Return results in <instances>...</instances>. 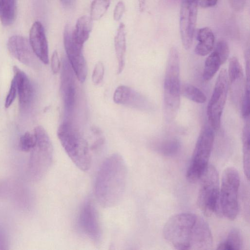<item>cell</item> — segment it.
<instances>
[{"label":"cell","instance_id":"obj_1","mask_svg":"<svg viewBox=\"0 0 250 250\" xmlns=\"http://www.w3.org/2000/svg\"><path fill=\"white\" fill-rule=\"evenodd\" d=\"M163 232L166 241L178 250H209L213 245L208 225L193 213L181 212L171 216Z\"/></svg>","mask_w":250,"mask_h":250},{"label":"cell","instance_id":"obj_2","mask_svg":"<svg viewBox=\"0 0 250 250\" xmlns=\"http://www.w3.org/2000/svg\"><path fill=\"white\" fill-rule=\"evenodd\" d=\"M127 168L123 157L113 154L102 163L98 171L94 186L95 198L104 208L115 206L125 191Z\"/></svg>","mask_w":250,"mask_h":250},{"label":"cell","instance_id":"obj_3","mask_svg":"<svg viewBox=\"0 0 250 250\" xmlns=\"http://www.w3.org/2000/svg\"><path fill=\"white\" fill-rule=\"evenodd\" d=\"M57 135L67 155L83 171L91 168L104 143L101 132L88 139L75 127L72 121L63 120L58 129Z\"/></svg>","mask_w":250,"mask_h":250},{"label":"cell","instance_id":"obj_4","mask_svg":"<svg viewBox=\"0 0 250 250\" xmlns=\"http://www.w3.org/2000/svg\"><path fill=\"white\" fill-rule=\"evenodd\" d=\"M180 70L179 52L173 46L168 53L164 82V115L167 122L175 119L180 107Z\"/></svg>","mask_w":250,"mask_h":250},{"label":"cell","instance_id":"obj_5","mask_svg":"<svg viewBox=\"0 0 250 250\" xmlns=\"http://www.w3.org/2000/svg\"><path fill=\"white\" fill-rule=\"evenodd\" d=\"M35 143L31 151L28 168L33 180L42 179L50 167L53 157L52 143L46 130L42 126L34 130Z\"/></svg>","mask_w":250,"mask_h":250},{"label":"cell","instance_id":"obj_6","mask_svg":"<svg viewBox=\"0 0 250 250\" xmlns=\"http://www.w3.org/2000/svg\"><path fill=\"white\" fill-rule=\"evenodd\" d=\"M197 205L207 215L212 213L220 215L219 208L220 186L216 168L208 165L200 177Z\"/></svg>","mask_w":250,"mask_h":250},{"label":"cell","instance_id":"obj_7","mask_svg":"<svg viewBox=\"0 0 250 250\" xmlns=\"http://www.w3.org/2000/svg\"><path fill=\"white\" fill-rule=\"evenodd\" d=\"M214 130L210 125L204 127L199 134L186 173L188 181H198L208 166L214 141Z\"/></svg>","mask_w":250,"mask_h":250},{"label":"cell","instance_id":"obj_8","mask_svg":"<svg viewBox=\"0 0 250 250\" xmlns=\"http://www.w3.org/2000/svg\"><path fill=\"white\" fill-rule=\"evenodd\" d=\"M219 191L220 215L234 220L238 212V191L240 176L237 169L228 167L223 171Z\"/></svg>","mask_w":250,"mask_h":250},{"label":"cell","instance_id":"obj_9","mask_svg":"<svg viewBox=\"0 0 250 250\" xmlns=\"http://www.w3.org/2000/svg\"><path fill=\"white\" fill-rule=\"evenodd\" d=\"M228 88V73L226 69H222L216 79L207 109V114L209 125L214 131L218 130L220 127L221 117L227 100Z\"/></svg>","mask_w":250,"mask_h":250},{"label":"cell","instance_id":"obj_10","mask_svg":"<svg viewBox=\"0 0 250 250\" xmlns=\"http://www.w3.org/2000/svg\"><path fill=\"white\" fill-rule=\"evenodd\" d=\"M78 225L81 231L95 243L102 239V229L98 211L94 201L88 198L83 203L78 217Z\"/></svg>","mask_w":250,"mask_h":250},{"label":"cell","instance_id":"obj_11","mask_svg":"<svg viewBox=\"0 0 250 250\" xmlns=\"http://www.w3.org/2000/svg\"><path fill=\"white\" fill-rule=\"evenodd\" d=\"M73 29L68 24L64 28L63 42L67 60L78 80L81 83L85 81L87 67L83 53V45L77 43L73 38Z\"/></svg>","mask_w":250,"mask_h":250},{"label":"cell","instance_id":"obj_12","mask_svg":"<svg viewBox=\"0 0 250 250\" xmlns=\"http://www.w3.org/2000/svg\"><path fill=\"white\" fill-rule=\"evenodd\" d=\"M61 92L64 107V120L72 121L76 105V86L74 72L66 58L62 60Z\"/></svg>","mask_w":250,"mask_h":250},{"label":"cell","instance_id":"obj_13","mask_svg":"<svg viewBox=\"0 0 250 250\" xmlns=\"http://www.w3.org/2000/svg\"><path fill=\"white\" fill-rule=\"evenodd\" d=\"M197 0H182L180 12V32L184 47L189 49L192 43L197 17Z\"/></svg>","mask_w":250,"mask_h":250},{"label":"cell","instance_id":"obj_14","mask_svg":"<svg viewBox=\"0 0 250 250\" xmlns=\"http://www.w3.org/2000/svg\"><path fill=\"white\" fill-rule=\"evenodd\" d=\"M7 48L11 55L22 63L32 68L36 66L38 58L25 37L11 36L7 42Z\"/></svg>","mask_w":250,"mask_h":250},{"label":"cell","instance_id":"obj_15","mask_svg":"<svg viewBox=\"0 0 250 250\" xmlns=\"http://www.w3.org/2000/svg\"><path fill=\"white\" fill-rule=\"evenodd\" d=\"M228 76L232 102L235 106L240 107L246 87V81L242 66L236 57L230 59Z\"/></svg>","mask_w":250,"mask_h":250},{"label":"cell","instance_id":"obj_16","mask_svg":"<svg viewBox=\"0 0 250 250\" xmlns=\"http://www.w3.org/2000/svg\"><path fill=\"white\" fill-rule=\"evenodd\" d=\"M113 100L116 104L141 110H147L150 107V104L145 97L125 85L119 86L116 89Z\"/></svg>","mask_w":250,"mask_h":250},{"label":"cell","instance_id":"obj_17","mask_svg":"<svg viewBox=\"0 0 250 250\" xmlns=\"http://www.w3.org/2000/svg\"><path fill=\"white\" fill-rule=\"evenodd\" d=\"M31 46L37 58L43 63L49 62L48 47L44 27L39 21H35L29 31Z\"/></svg>","mask_w":250,"mask_h":250},{"label":"cell","instance_id":"obj_18","mask_svg":"<svg viewBox=\"0 0 250 250\" xmlns=\"http://www.w3.org/2000/svg\"><path fill=\"white\" fill-rule=\"evenodd\" d=\"M13 72L20 108L27 109L30 106L34 97L33 85L26 74L17 66H14Z\"/></svg>","mask_w":250,"mask_h":250},{"label":"cell","instance_id":"obj_19","mask_svg":"<svg viewBox=\"0 0 250 250\" xmlns=\"http://www.w3.org/2000/svg\"><path fill=\"white\" fill-rule=\"evenodd\" d=\"M198 43L195 48V53L201 56L208 54L214 47L215 38L212 30L208 27L198 30L197 34Z\"/></svg>","mask_w":250,"mask_h":250},{"label":"cell","instance_id":"obj_20","mask_svg":"<svg viewBox=\"0 0 250 250\" xmlns=\"http://www.w3.org/2000/svg\"><path fill=\"white\" fill-rule=\"evenodd\" d=\"M114 46L118 62L117 73L119 74L123 71L125 67L126 51L125 26L122 23L118 28L114 39Z\"/></svg>","mask_w":250,"mask_h":250},{"label":"cell","instance_id":"obj_21","mask_svg":"<svg viewBox=\"0 0 250 250\" xmlns=\"http://www.w3.org/2000/svg\"><path fill=\"white\" fill-rule=\"evenodd\" d=\"M92 20L90 17L83 16L78 19L72 35L74 41L83 45L88 40L92 30Z\"/></svg>","mask_w":250,"mask_h":250},{"label":"cell","instance_id":"obj_22","mask_svg":"<svg viewBox=\"0 0 250 250\" xmlns=\"http://www.w3.org/2000/svg\"><path fill=\"white\" fill-rule=\"evenodd\" d=\"M16 14V0H0V21L8 26L15 21Z\"/></svg>","mask_w":250,"mask_h":250},{"label":"cell","instance_id":"obj_23","mask_svg":"<svg viewBox=\"0 0 250 250\" xmlns=\"http://www.w3.org/2000/svg\"><path fill=\"white\" fill-rule=\"evenodd\" d=\"M243 245V238L240 231L236 228L231 229L224 240L217 246L219 250H241Z\"/></svg>","mask_w":250,"mask_h":250},{"label":"cell","instance_id":"obj_24","mask_svg":"<svg viewBox=\"0 0 250 250\" xmlns=\"http://www.w3.org/2000/svg\"><path fill=\"white\" fill-rule=\"evenodd\" d=\"M242 131V149L243 160L244 173L249 180L250 177V121L249 119L245 120Z\"/></svg>","mask_w":250,"mask_h":250},{"label":"cell","instance_id":"obj_25","mask_svg":"<svg viewBox=\"0 0 250 250\" xmlns=\"http://www.w3.org/2000/svg\"><path fill=\"white\" fill-rule=\"evenodd\" d=\"M223 64L224 63L220 56L213 50L205 61L203 73L204 79L206 81L211 79Z\"/></svg>","mask_w":250,"mask_h":250},{"label":"cell","instance_id":"obj_26","mask_svg":"<svg viewBox=\"0 0 250 250\" xmlns=\"http://www.w3.org/2000/svg\"><path fill=\"white\" fill-rule=\"evenodd\" d=\"M157 151L167 156H171L178 153L180 148V143L175 138L167 139L155 145Z\"/></svg>","mask_w":250,"mask_h":250},{"label":"cell","instance_id":"obj_27","mask_svg":"<svg viewBox=\"0 0 250 250\" xmlns=\"http://www.w3.org/2000/svg\"><path fill=\"white\" fill-rule=\"evenodd\" d=\"M181 94L187 99L198 104L204 103L207 100L205 94L200 89L188 83L181 85Z\"/></svg>","mask_w":250,"mask_h":250},{"label":"cell","instance_id":"obj_28","mask_svg":"<svg viewBox=\"0 0 250 250\" xmlns=\"http://www.w3.org/2000/svg\"><path fill=\"white\" fill-rule=\"evenodd\" d=\"M110 0H94L90 7V18L92 20L100 19L108 9Z\"/></svg>","mask_w":250,"mask_h":250},{"label":"cell","instance_id":"obj_29","mask_svg":"<svg viewBox=\"0 0 250 250\" xmlns=\"http://www.w3.org/2000/svg\"><path fill=\"white\" fill-rule=\"evenodd\" d=\"M240 108L243 118L245 120L249 119L250 113L249 83H246V87L241 100Z\"/></svg>","mask_w":250,"mask_h":250},{"label":"cell","instance_id":"obj_30","mask_svg":"<svg viewBox=\"0 0 250 250\" xmlns=\"http://www.w3.org/2000/svg\"><path fill=\"white\" fill-rule=\"evenodd\" d=\"M35 143V137L33 134L26 132L20 138L19 148L24 152L30 151L34 147Z\"/></svg>","mask_w":250,"mask_h":250},{"label":"cell","instance_id":"obj_31","mask_svg":"<svg viewBox=\"0 0 250 250\" xmlns=\"http://www.w3.org/2000/svg\"><path fill=\"white\" fill-rule=\"evenodd\" d=\"M214 50L217 53L224 63L228 59L229 54V46L227 42L223 40L219 41L216 43Z\"/></svg>","mask_w":250,"mask_h":250},{"label":"cell","instance_id":"obj_32","mask_svg":"<svg viewBox=\"0 0 250 250\" xmlns=\"http://www.w3.org/2000/svg\"><path fill=\"white\" fill-rule=\"evenodd\" d=\"M104 73V68L103 62H98L95 65L92 75L93 83L95 84L100 83L103 81Z\"/></svg>","mask_w":250,"mask_h":250},{"label":"cell","instance_id":"obj_33","mask_svg":"<svg viewBox=\"0 0 250 250\" xmlns=\"http://www.w3.org/2000/svg\"><path fill=\"white\" fill-rule=\"evenodd\" d=\"M17 93V85L15 79L11 81L10 89L5 102V107L8 108L15 100Z\"/></svg>","mask_w":250,"mask_h":250},{"label":"cell","instance_id":"obj_34","mask_svg":"<svg viewBox=\"0 0 250 250\" xmlns=\"http://www.w3.org/2000/svg\"><path fill=\"white\" fill-rule=\"evenodd\" d=\"M51 67L54 74L58 73L60 69L61 62L56 50L54 51L51 57Z\"/></svg>","mask_w":250,"mask_h":250},{"label":"cell","instance_id":"obj_35","mask_svg":"<svg viewBox=\"0 0 250 250\" xmlns=\"http://www.w3.org/2000/svg\"><path fill=\"white\" fill-rule=\"evenodd\" d=\"M125 11V5L124 2L122 1L118 2L114 10V20L116 21H119L124 15Z\"/></svg>","mask_w":250,"mask_h":250},{"label":"cell","instance_id":"obj_36","mask_svg":"<svg viewBox=\"0 0 250 250\" xmlns=\"http://www.w3.org/2000/svg\"><path fill=\"white\" fill-rule=\"evenodd\" d=\"M232 9L237 11H241L244 7L246 0H229Z\"/></svg>","mask_w":250,"mask_h":250},{"label":"cell","instance_id":"obj_37","mask_svg":"<svg viewBox=\"0 0 250 250\" xmlns=\"http://www.w3.org/2000/svg\"><path fill=\"white\" fill-rule=\"evenodd\" d=\"M218 0H197L198 6L202 8H208L214 6Z\"/></svg>","mask_w":250,"mask_h":250},{"label":"cell","instance_id":"obj_38","mask_svg":"<svg viewBox=\"0 0 250 250\" xmlns=\"http://www.w3.org/2000/svg\"><path fill=\"white\" fill-rule=\"evenodd\" d=\"M65 7H71L74 4L75 0H59Z\"/></svg>","mask_w":250,"mask_h":250},{"label":"cell","instance_id":"obj_39","mask_svg":"<svg viewBox=\"0 0 250 250\" xmlns=\"http://www.w3.org/2000/svg\"><path fill=\"white\" fill-rule=\"evenodd\" d=\"M138 0V3H139L140 11L141 12H142L144 10L146 0Z\"/></svg>","mask_w":250,"mask_h":250}]
</instances>
